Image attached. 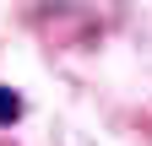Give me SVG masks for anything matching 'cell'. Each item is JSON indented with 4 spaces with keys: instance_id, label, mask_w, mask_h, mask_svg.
I'll list each match as a JSON object with an SVG mask.
<instances>
[{
    "instance_id": "1",
    "label": "cell",
    "mask_w": 152,
    "mask_h": 146,
    "mask_svg": "<svg viewBox=\"0 0 152 146\" xmlns=\"http://www.w3.org/2000/svg\"><path fill=\"white\" fill-rule=\"evenodd\" d=\"M22 92H16V87H6V81H0V124H16V119H22Z\"/></svg>"
}]
</instances>
